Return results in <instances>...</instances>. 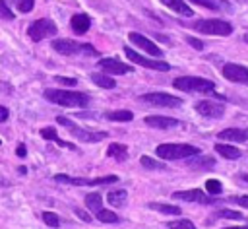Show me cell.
Here are the masks:
<instances>
[{
    "instance_id": "cell-37",
    "label": "cell",
    "mask_w": 248,
    "mask_h": 229,
    "mask_svg": "<svg viewBox=\"0 0 248 229\" xmlns=\"http://www.w3.org/2000/svg\"><path fill=\"white\" fill-rule=\"evenodd\" d=\"M0 17H2V19H14V17H16L14 12L8 8L6 0H0Z\"/></svg>"
},
{
    "instance_id": "cell-23",
    "label": "cell",
    "mask_w": 248,
    "mask_h": 229,
    "mask_svg": "<svg viewBox=\"0 0 248 229\" xmlns=\"http://www.w3.org/2000/svg\"><path fill=\"white\" fill-rule=\"evenodd\" d=\"M151 210L159 212V213H165V215H180L182 210L178 206H172V204H163V202H149L147 204Z\"/></svg>"
},
{
    "instance_id": "cell-32",
    "label": "cell",
    "mask_w": 248,
    "mask_h": 229,
    "mask_svg": "<svg viewBox=\"0 0 248 229\" xmlns=\"http://www.w3.org/2000/svg\"><path fill=\"white\" fill-rule=\"evenodd\" d=\"M140 163H141L145 169H165V165H163L161 161H157V159H153V157H149V155H141V157H140Z\"/></svg>"
},
{
    "instance_id": "cell-21",
    "label": "cell",
    "mask_w": 248,
    "mask_h": 229,
    "mask_svg": "<svg viewBox=\"0 0 248 229\" xmlns=\"http://www.w3.org/2000/svg\"><path fill=\"white\" fill-rule=\"evenodd\" d=\"M107 155L112 157V159H116V161H126V159H128V147H126L124 144L112 142V144H108V147H107Z\"/></svg>"
},
{
    "instance_id": "cell-28",
    "label": "cell",
    "mask_w": 248,
    "mask_h": 229,
    "mask_svg": "<svg viewBox=\"0 0 248 229\" xmlns=\"http://www.w3.org/2000/svg\"><path fill=\"white\" fill-rule=\"evenodd\" d=\"M105 116H107L108 120H112V122H130V120L134 118V113L120 109V111H110V113H107Z\"/></svg>"
},
{
    "instance_id": "cell-31",
    "label": "cell",
    "mask_w": 248,
    "mask_h": 229,
    "mask_svg": "<svg viewBox=\"0 0 248 229\" xmlns=\"http://www.w3.org/2000/svg\"><path fill=\"white\" fill-rule=\"evenodd\" d=\"M12 4L16 6L17 12H21V14H29V12L33 10V6H35V0H12Z\"/></svg>"
},
{
    "instance_id": "cell-27",
    "label": "cell",
    "mask_w": 248,
    "mask_h": 229,
    "mask_svg": "<svg viewBox=\"0 0 248 229\" xmlns=\"http://www.w3.org/2000/svg\"><path fill=\"white\" fill-rule=\"evenodd\" d=\"M85 206H87L93 213H97V212L103 208V194H99V192L85 194Z\"/></svg>"
},
{
    "instance_id": "cell-1",
    "label": "cell",
    "mask_w": 248,
    "mask_h": 229,
    "mask_svg": "<svg viewBox=\"0 0 248 229\" xmlns=\"http://www.w3.org/2000/svg\"><path fill=\"white\" fill-rule=\"evenodd\" d=\"M45 99L62 105V107H87L89 105V95L81 91H70V89H45L43 91Z\"/></svg>"
},
{
    "instance_id": "cell-4",
    "label": "cell",
    "mask_w": 248,
    "mask_h": 229,
    "mask_svg": "<svg viewBox=\"0 0 248 229\" xmlns=\"http://www.w3.org/2000/svg\"><path fill=\"white\" fill-rule=\"evenodd\" d=\"M58 54L64 56H74V54H87V56H97V49H93V45L89 43H78L72 39H54L50 45Z\"/></svg>"
},
{
    "instance_id": "cell-24",
    "label": "cell",
    "mask_w": 248,
    "mask_h": 229,
    "mask_svg": "<svg viewBox=\"0 0 248 229\" xmlns=\"http://www.w3.org/2000/svg\"><path fill=\"white\" fill-rule=\"evenodd\" d=\"M126 198H128V194H126L124 188H120V190H110V192L107 194V202H108L112 208L124 206V204H126Z\"/></svg>"
},
{
    "instance_id": "cell-29",
    "label": "cell",
    "mask_w": 248,
    "mask_h": 229,
    "mask_svg": "<svg viewBox=\"0 0 248 229\" xmlns=\"http://www.w3.org/2000/svg\"><path fill=\"white\" fill-rule=\"evenodd\" d=\"M95 217H97L101 223H118V221H120V217H118L114 212L105 210V208H101V210L95 213Z\"/></svg>"
},
{
    "instance_id": "cell-25",
    "label": "cell",
    "mask_w": 248,
    "mask_h": 229,
    "mask_svg": "<svg viewBox=\"0 0 248 229\" xmlns=\"http://www.w3.org/2000/svg\"><path fill=\"white\" fill-rule=\"evenodd\" d=\"M91 82H93L95 85L103 87V89H112V87H116L114 78H110L108 74H91Z\"/></svg>"
},
{
    "instance_id": "cell-14",
    "label": "cell",
    "mask_w": 248,
    "mask_h": 229,
    "mask_svg": "<svg viewBox=\"0 0 248 229\" xmlns=\"http://www.w3.org/2000/svg\"><path fill=\"white\" fill-rule=\"evenodd\" d=\"M223 76H225L229 82L248 85V68H244V66H240V64L227 62V64L223 66Z\"/></svg>"
},
{
    "instance_id": "cell-19",
    "label": "cell",
    "mask_w": 248,
    "mask_h": 229,
    "mask_svg": "<svg viewBox=\"0 0 248 229\" xmlns=\"http://www.w3.org/2000/svg\"><path fill=\"white\" fill-rule=\"evenodd\" d=\"M163 6H167V8H170L172 12H176L178 16H186V17H190V16H194V12H192V8L184 2V0H159Z\"/></svg>"
},
{
    "instance_id": "cell-16",
    "label": "cell",
    "mask_w": 248,
    "mask_h": 229,
    "mask_svg": "<svg viewBox=\"0 0 248 229\" xmlns=\"http://www.w3.org/2000/svg\"><path fill=\"white\" fill-rule=\"evenodd\" d=\"M143 122L151 128H161V130H167V128H174L180 124V120L176 118H170V116H161V114H149L143 118Z\"/></svg>"
},
{
    "instance_id": "cell-36",
    "label": "cell",
    "mask_w": 248,
    "mask_h": 229,
    "mask_svg": "<svg viewBox=\"0 0 248 229\" xmlns=\"http://www.w3.org/2000/svg\"><path fill=\"white\" fill-rule=\"evenodd\" d=\"M217 217H227V219H242V213H240V212H234V210H219V212H217Z\"/></svg>"
},
{
    "instance_id": "cell-8",
    "label": "cell",
    "mask_w": 248,
    "mask_h": 229,
    "mask_svg": "<svg viewBox=\"0 0 248 229\" xmlns=\"http://www.w3.org/2000/svg\"><path fill=\"white\" fill-rule=\"evenodd\" d=\"M54 180L58 182H68L76 186H99V184H114L118 182L116 175H107V177H97V179H83V177H68V175H54Z\"/></svg>"
},
{
    "instance_id": "cell-6",
    "label": "cell",
    "mask_w": 248,
    "mask_h": 229,
    "mask_svg": "<svg viewBox=\"0 0 248 229\" xmlns=\"http://www.w3.org/2000/svg\"><path fill=\"white\" fill-rule=\"evenodd\" d=\"M56 31H58L56 23H54L52 19H48V17L35 19V21L27 27V35H29V39L35 41V43H39V41H43V39H46V37L56 35Z\"/></svg>"
},
{
    "instance_id": "cell-15",
    "label": "cell",
    "mask_w": 248,
    "mask_h": 229,
    "mask_svg": "<svg viewBox=\"0 0 248 229\" xmlns=\"http://www.w3.org/2000/svg\"><path fill=\"white\" fill-rule=\"evenodd\" d=\"M172 198L174 200H184V202H198V204H211L213 198L205 196V192L198 190V188H192V190H176L172 192Z\"/></svg>"
},
{
    "instance_id": "cell-46",
    "label": "cell",
    "mask_w": 248,
    "mask_h": 229,
    "mask_svg": "<svg viewBox=\"0 0 248 229\" xmlns=\"http://www.w3.org/2000/svg\"><path fill=\"white\" fill-rule=\"evenodd\" d=\"M0 144H2V140H0Z\"/></svg>"
},
{
    "instance_id": "cell-30",
    "label": "cell",
    "mask_w": 248,
    "mask_h": 229,
    "mask_svg": "<svg viewBox=\"0 0 248 229\" xmlns=\"http://www.w3.org/2000/svg\"><path fill=\"white\" fill-rule=\"evenodd\" d=\"M205 190L209 192V196H217L223 192V184L217 179H209V180H205Z\"/></svg>"
},
{
    "instance_id": "cell-11",
    "label": "cell",
    "mask_w": 248,
    "mask_h": 229,
    "mask_svg": "<svg viewBox=\"0 0 248 229\" xmlns=\"http://www.w3.org/2000/svg\"><path fill=\"white\" fill-rule=\"evenodd\" d=\"M97 64H99V68H101L105 74H108V76H122V74L132 72V66H130V64H124V62L118 60V58H101Z\"/></svg>"
},
{
    "instance_id": "cell-41",
    "label": "cell",
    "mask_w": 248,
    "mask_h": 229,
    "mask_svg": "<svg viewBox=\"0 0 248 229\" xmlns=\"http://www.w3.org/2000/svg\"><path fill=\"white\" fill-rule=\"evenodd\" d=\"M74 213H76L79 219H83V221H91V215H89L85 210H81V208H76V210H74Z\"/></svg>"
},
{
    "instance_id": "cell-5",
    "label": "cell",
    "mask_w": 248,
    "mask_h": 229,
    "mask_svg": "<svg viewBox=\"0 0 248 229\" xmlns=\"http://www.w3.org/2000/svg\"><path fill=\"white\" fill-rule=\"evenodd\" d=\"M196 31L203 35H217V37H229L232 33V25L225 19H198L192 25Z\"/></svg>"
},
{
    "instance_id": "cell-33",
    "label": "cell",
    "mask_w": 248,
    "mask_h": 229,
    "mask_svg": "<svg viewBox=\"0 0 248 229\" xmlns=\"http://www.w3.org/2000/svg\"><path fill=\"white\" fill-rule=\"evenodd\" d=\"M169 229H198L190 219H176V221H170L167 223Z\"/></svg>"
},
{
    "instance_id": "cell-20",
    "label": "cell",
    "mask_w": 248,
    "mask_h": 229,
    "mask_svg": "<svg viewBox=\"0 0 248 229\" xmlns=\"http://www.w3.org/2000/svg\"><path fill=\"white\" fill-rule=\"evenodd\" d=\"M41 136L45 138V140H52V142H56L60 147H68V149H76V146L74 144H70V142H66V140H62V138H58V134H56V130L52 128V126H46V128H41Z\"/></svg>"
},
{
    "instance_id": "cell-12",
    "label": "cell",
    "mask_w": 248,
    "mask_h": 229,
    "mask_svg": "<svg viewBox=\"0 0 248 229\" xmlns=\"http://www.w3.org/2000/svg\"><path fill=\"white\" fill-rule=\"evenodd\" d=\"M128 39L138 47V49H141V50H145L147 54H151V56H155V58H161L163 56V50L151 41V39H147L145 35H141V33H130L128 35Z\"/></svg>"
},
{
    "instance_id": "cell-7",
    "label": "cell",
    "mask_w": 248,
    "mask_h": 229,
    "mask_svg": "<svg viewBox=\"0 0 248 229\" xmlns=\"http://www.w3.org/2000/svg\"><path fill=\"white\" fill-rule=\"evenodd\" d=\"M56 122L62 124V126H66V128L72 132L74 138H78V140H81V142H87V144H91V142H101V140H105V138L108 136L107 132H89V130H83V128L76 126L68 116H56Z\"/></svg>"
},
{
    "instance_id": "cell-10",
    "label": "cell",
    "mask_w": 248,
    "mask_h": 229,
    "mask_svg": "<svg viewBox=\"0 0 248 229\" xmlns=\"http://www.w3.org/2000/svg\"><path fill=\"white\" fill-rule=\"evenodd\" d=\"M140 101L149 103V105H155V107H180V105H182V99H180V97H174V95L163 93V91L145 93V95L140 97Z\"/></svg>"
},
{
    "instance_id": "cell-2",
    "label": "cell",
    "mask_w": 248,
    "mask_h": 229,
    "mask_svg": "<svg viewBox=\"0 0 248 229\" xmlns=\"http://www.w3.org/2000/svg\"><path fill=\"white\" fill-rule=\"evenodd\" d=\"M155 153L161 159L174 161V159H188V157L200 155V147L192 144H159Z\"/></svg>"
},
{
    "instance_id": "cell-3",
    "label": "cell",
    "mask_w": 248,
    "mask_h": 229,
    "mask_svg": "<svg viewBox=\"0 0 248 229\" xmlns=\"http://www.w3.org/2000/svg\"><path fill=\"white\" fill-rule=\"evenodd\" d=\"M172 85L180 91H186V93H213V95H217L215 93V83L211 80L198 78V76H180L172 82Z\"/></svg>"
},
{
    "instance_id": "cell-42",
    "label": "cell",
    "mask_w": 248,
    "mask_h": 229,
    "mask_svg": "<svg viewBox=\"0 0 248 229\" xmlns=\"http://www.w3.org/2000/svg\"><path fill=\"white\" fill-rule=\"evenodd\" d=\"M16 153H17V157H21V159H23V157L27 155V147H25V144H19V146H17V149H16Z\"/></svg>"
},
{
    "instance_id": "cell-39",
    "label": "cell",
    "mask_w": 248,
    "mask_h": 229,
    "mask_svg": "<svg viewBox=\"0 0 248 229\" xmlns=\"http://www.w3.org/2000/svg\"><path fill=\"white\" fill-rule=\"evenodd\" d=\"M229 200L232 204H238L242 208H248V196H229Z\"/></svg>"
},
{
    "instance_id": "cell-9",
    "label": "cell",
    "mask_w": 248,
    "mask_h": 229,
    "mask_svg": "<svg viewBox=\"0 0 248 229\" xmlns=\"http://www.w3.org/2000/svg\"><path fill=\"white\" fill-rule=\"evenodd\" d=\"M124 54H126V58H128L130 62H136V64H140V66H143V68L159 70V72H167V70H170V64H169V62H165V60H155V58H147V56H141L140 52H136V50H134V49H130V47H124Z\"/></svg>"
},
{
    "instance_id": "cell-22",
    "label": "cell",
    "mask_w": 248,
    "mask_h": 229,
    "mask_svg": "<svg viewBox=\"0 0 248 229\" xmlns=\"http://www.w3.org/2000/svg\"><path fill=\"white\" fill-rule=\"evenodd\" d=\"M215 151L221 155V157H225V159H238L240 157V149L238 147H234V146H231V144H215Z\"/></svg>"
},
{
    "instance_id": "cell-43",
    "label": "cell",
    "mask_w": 248,
    "mask_h": 229,
    "mask_svg": "<svg viewBox=\"0 0 248 229\" xmlns=\"http://www.w3.org/2000/svg\"><path fill=\"white\" fill-rule=\"evenodd\" d=\"M8 116H10V111H8L6 107H2V105H0V122H6V120H8Z\"/></svg>"
},
{
    "instance_id": "cell-18",
    "label": "cell",
    "mask_w": 248,
    "mask_h": 229,
    "mask_svg": "<svg viewBox=\"0 0 248 229\" xmlns=\"http://www.w3.org/2000/svg\"><path fill=\"white\" fill-rule=\"evenodd\" d=\"M219 140H225V142H246L248 140V130H242V128H225L217 134Z\"/></svg>"
},
{
    "instance_id": "cell-38",
    "label": "cell",
    "mask_w": 248,
    "mask_h": 229,
    "mask_svg": "<svg viewBox=\"0 0 248 229\" xmlns=\"http://www.w3.org/2000/svg\"><path fill=\"white\" fill-rule=\"evenodd\" d=\"M54 80H56L60 85H76V83H78L76 78H68V76H56Z\"/></svg>"
},
{
    "instance_id": "cell-34",
    "label": "cell",
    "mask_w": 248,
    "mask_h": 229,
    "mask_svg": "<svg viewBox=\"0 0 248 229\" xmlns=\"http://www.w3.org/2000/svg\"><path fill=\"white\" fill-rule=\"evenodd\" d=\"M43 221H45L48 227H52V229H56V227L60 225V217H58L54 212H43Z\"/></svg>"
},
{
    "instance_id": "cell-40",
    "label": "cell",
    "mask_w": 248,
    "mask_h": 229,
    "mask_svg": "<svg viewBox=\"0 0 248 229\" xmlns=\"http://www.w3.org/2000/svg\"><path fill=\"white\" fill-rule=\"evenodd\" d=\"M186 43L192 45L196 50H202V49H203V43H202L200 39H196V37H186Z\"/></svg>"
},
{
    "instance_id": "cell-44",
    "label": "cell",
    "mask_w": 248,
    "mask_h": 229,
    "mask_svg": "<svg viewBox=\"0 0 248 229\" xmlns=\"http://www.w3.org/2000/svg\"><path fill=\"white\" fill-rule=\"evenodd\" d=\"M223 229H248V225H242V227H223Z\"/></svg>"
},
{
    "instance_id": "cell-45",
    "label": "cell",
    "mask_w": 248,
    "mask_h": 229,
    "mask_svg": "<svg viewBox=\"0 0 248 229\" xmlns=\"http://www.w3.org/2000/svg\"><path fill=\"white\" fill-rule=\"evenodd\" d=\"M240 179H242V180H246V182H248V175H240Z\"/></svg>"
},
{
    "instance_id": "cell-26",
    "label": "cell",
    "mask_w": 248,
    "mask_h": 229,
    "mask_svg": "<svg viewBox=\"0 0 248 229\" xmlns=\"http://www.w3.org/2000/svg\"><path fill=\"white\" fill-rule=\"evenodd\" d=\"M190 2H194V4H200V6H203V8H209V10H231V4L227 2V0H190Z\"/></svg>"
},
{
    "instance_id": "cell-35",
    "label": "cell",
    "mask_w": 248,
    "mask_h": 229,
    "mask_svg": "<svg viewBox=\"0 0 248 229\" xmlns=\"http://www.w3.org/2000/svg\"><path fill=\"white\" fill-rule=\"evenodd\" d=\"M188 165H192V167H213L215 165V159L209 157V155H205V157H200L196 161H188Z\"/></svg>"
},
{
    "instance_id": "cell-13",
    "label": "cell",
    "mask_w": 248,
    "mask_h": 229,
    "mask_svg": "<svg viewBox=\"0 0 248 229\" xmlns=\"http://www.w3.org/2000/svg\"><path fill=\"white\" fill-rule=\"evenodd\" d=\"M196 111L202 116H207V118H221L225 114V105L223 103H217V101L203 99V101H198L196 103Z\"/></svg>"
},
{
    "instance_id": "cell-17",
    "label": "cell",
    "mask_w": 248,
    "mask_h": 229,
    "mask_svg": "<svg viewBox=\"0 0 248 229\" xmlns=\"http://www.w3.org/2000/svg\"><path fill=\"white\" fill-rule=\"evenodd\" d=\"M70 27H72V31H74L76 35H83V33H87L89 27H91V17H89L87 14H83V12L74 14L72 19H70Z\"/></svg>"
}]
</instances>
